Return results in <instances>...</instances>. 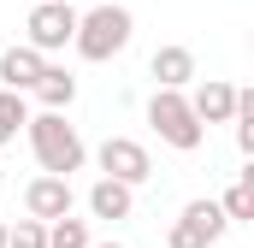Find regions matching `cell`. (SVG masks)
Here are the masks:
<instances>
[{"label":"cell","mask_w":254,"mask_h":248,"mask_svg":"<svg viewBox=\"0 0 254 248\" xmlns=\"http://www.w3.org/2000/svg\"><path fill=\"white\" fill-rule=\"evenodd\" d=\"M24 130H30V148H36L42 178H65V184H71V172H83L89 148H83V136L65 124V113H42V119H30Z\"/></svg>","instance_id":"6da1fadb"},{"label":"cell","mask_w":254,"mask_h":248,"mask_svg":"<svg viewBox=\"0 0 254 248\" xmlns=\"http://www.w3.org/2000/svg\"><path fill=\"white\" fill-rule=\"evenodd\" d=\"M130 30H136L130 12L107 0V6H95V12H77V36H71V48H77L83 60L101 65V60H113V54H125V48H130Z\"/></svg>","instance_id":"7a4b0ae2"},{"label":"cell","mask_w":254,"mask_h":248,"mask_svg":"<svg viewBox=\"0 0 254 248\" xmlns=\"http://www.w3.org/2000/svg\"><path fill=\"white\" fill-rule=\"evenodd\" d=\"M148 124L160 130V142L166 148H178V154H195L201 148V124H195V113H190V101L178 95V89H154V101H148Z\"/></svg>","instance_id":"3957f363"},{"label":"cell","mask_w":254,"mask_h":248,"mask_svg":"<svg viewBox=\"0 0 254 248\" xmlns=\"http://www.w3.org/2000/svg\"><path fill=\"white\" fill-rule=\"evenodd\" d=\"M24 30H30L24 48H36V54L48 60V54H60L65 42L77 36V6H71V0H42V6H30V24H24Z\"/></svg>","instance_id":"277c9868"},{"label":"cell","mask_w":254,"mask_h":248,"mask_svg":"<svg viewBox=\"0 0 254 248\" xmlns=\"http://www.w3.org/2000/svg\"><path fill=\"white\" fill-rule=\"evenodd\" d=\"M95 160H101V172H107L113 184H125V189H136V184H148V178H154L148 148H142V142H130V136H107V142L95 148Z\"/></svg>","instance_id":"5b68a950"},{"label":"cell","mask_w":254,"mask_h":248,"mask_svg":"<svg viewBox=\"0 0 254 248\" xmlns=\"http://www.w3.org/2000/svg\"><path fill=\"white\" fill-rule=\"evenodd\" d=\"M71 184L65 178H36V184L24 189V213L36 219V225H54V219H71Z\"/></svg>","instance_id":"8992f818"},{"label":"cell","mask_w":254,"mask_h":248,"mask_svg":"<svg viewBox=\"0 0 254 248\" xmlns=\"http://www.w3.org/2000/svg\"><path fill=\"white\" fill-rule=\"evenodd\" d=\"M184 101H190V113H195L201 130H207V124H231V119H237V89L219 83V77L195 83V95H184Z\"/></svg>","instance_id":"52a82bcc"},{"label":"cell","mask_w":254,"mask_h":248,"mask_svg":"<svg viewBox=\"0 0 254 248\" xmlns=\"http://www.w3.org/2000/svg\"><path fill=\"white\" fill-rule=\"evenodd\" d=\"M42 71H48V60H42L36 48H6V54H0V89L24 95V89L42 83Z\"/></svg>","instance_id":"ba28073f"},{"label":"cell","mask_w":254,"mask_h":248,"mask_svg":"<svg viewBox=\"0 0 254 248\" xmlns=\"http://www.w3.org/2000/svg\"><path fill=\"white\" fill-rule=\"evenodd\" d=\"M148 77H154L160 89H178V95H184V83L195 77V54H190V48H154Z\"/></svg>","instance_id":"9c48e42d"},{"label":"cell","mask_w":254,"mask_h":248,"mask_svg":"<svg viewBox=\"0 0 254 248\" xmlns=\"http://www.w3.org/2000/svg\"><path fill=\"white\" fill-rule=\"evenodd\" d=\"M130 207H136V195L125 184H113V178H101V184L89 189V213L95 219H130Z\"/></svg>","instance_id":"30bf717a"},{"label":"cell","mask_w":254,"mask_h":248,"mask_svg":"<svg viewBox=\"0 0 254 248\" xmlns=\"http://www.w3.org/2000/svg\"><path fill=\"white\" fill-rule=\"evenodd\" d=\"M36 95H42V107H48V113H65V107L77 101V77H71L65 65H48V71H42V83H36Z\"/></svg>","instance_id":"8fae6325"},{"label":"cell","mask_w":254,"mask_h":248,"mask_svg":"<svg viewBox=\"0 0 254 248\" xmlns=\"http://www.w3.org/2000/svg\"><path fill=\"white\" fill-rule=\"evenodd\" d=\"M184 225H190L195 237H201V243L213 248L219 237H225V225H231V219L219 213V201H190V207H184Z\"/></svg>","instance_id":"7c38bea8"},{"label":"cell","mask_w":254,"mask_h":248,"mask_svg":"<svg viewBox=\"0 0 254 248\" xmlns=\"http://www.w3.org/2000/svg\"><path fill=\"white\" fill-rule=\"evenodd\" d=\"M219 213H225V219H254V172H243L237 184L225 189V201H219Z\"/></svg>","instance_id":"4fadbf2b"},{"label":"cell","mask_w":254,"mask_h":248,"mask_svg":"<svg viewBox=\"0 0 254 248\" xmlns=\"http://www.w3.org/2000/svg\"><path fill=\"white\" fill-rule=\"evenodd\" d=\"M30 124V107H24V95H12V89H0V142H18V130Z\"/></svg>","instance_id":"5bb4252c"},{"label":"cell","mask_w":254,"mask_h":248,"mask_svg":"<svg viewBox=\"0 0 254 248\" xmlns=\"http://www.w3.org/2000/svg\"><path fill=\"white\" fill-rule=\"evenodd\" d=\"M48 248H89V225L83 219H54L48 225Z\"/></svg>","instance_id":"9a60e30c"},{"label":"cell","mask_w":254,"mask_h":248,"mask_svg":"<svg viewBox=\"0 0 254 248\" xmlns=\"http://www.w3.org/2000/svg\"><path fill=\"white\" fill-rule=\"evenodd\" d=\"M6 248H48V225H36V219H18V225L6 231Z\"/></svg>","instance_id":"2e32d148"},{"label":"cell","mask_w":254,"mask_h":248,"mask_svg":"<svg viewBox=\"0 0 254 248\" xmlns=\"http://www.w3.org/2000/svg\"><path fill=\"white\" fill-rule=\"evenodd\" d=\"M166 248H207V243H201V237H195L190 225L178 219V225H172V237H166Z\"/></svg>","instance_id":"e0dca14e"},{"label":"cell","mask_w":254,"mask_h":248,"mask_svg":"<svg viewBox=\"0 0 254 248\" xmlns=\"http://www.w3.org/2000/svg\"><path fill=\"white\" fill-rule=\"evenodd\" d=\"M89 248H125V243H89Z\"/></svg>","instance_id":"ac0fdd59"},{"label":"cell","mask_w":254,"mask_h":248,"mask_svg":"<svg viewBox=\"0 0 254 248\" xmlns=\"http://www.w3.org/2000/svg\"><path fill=\"white\" fill-rule=\"evenodd\" d=\"M0 248H6V225H0Z\"/></svg>","instance_id":"d6986e66"},{"label":"cell","mask_w":254,"mask_h":248,"mask_svg":"<svg viewBox=\"0 0 254 248\" xmlns=\"http://www.w3.org/2000/svg\"><path fill=\"white\" fill-rule=\"evenodd\" d=\"M36 6H42V0H36Z\"/></svg>","instance_id":"ffe728a7"}]
</instances>
